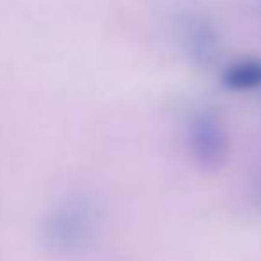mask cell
I'll use <instances>...</instances> for the list:
<instances>
[{"label": "cell", "mask_w": 261, "mask_h": 261, "mask_svg": "<svg viewBox=\"0 0 261 261\" xmlns=\"http://www.w3.org/2000/svg\"><path fill=\"white\" fill-rule=\"evenodd\" d=\"M222 84L231 91H252L261 87V61L242 59L227 66L222 75Z\"/></svg>", "instance_id": "2"}, {"label": "cell", "mask_w": 261, "mask_h": 261, "mask_svg": "<svg viewBox=\"0 0 261 261\" xmlns=\"http://www.w3.org/2000/svg\"><path fill=\"white\" fill-rule=\"evenodd\" d=\"M179 41L197 66H208L219 55V34L212 21L199 14H185L179 21Z\"/></svg>", "instance_id": "1"}, {"label": "cell", "mask_w": 261, "mask_h": 261, "mask_svg": "<svg viewBox=\"0 0 261 261\" xmlns=\"http://www.w3.org/2000/svg\"><path fill=\"white\" fill-rule=\"evenodd\" d=\"M192 137L196 146L203 153L215 155L220 151L224 144V135L215 117L210 114H201L192 123Z\"/></svg>", "instance_id": "3"}]
</instances>
